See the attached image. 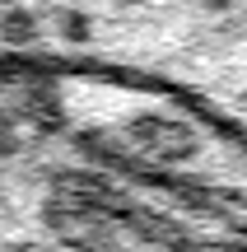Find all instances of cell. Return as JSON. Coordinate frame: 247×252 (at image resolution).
I'll use <instances>...</instances> for the list:
<instances>
[{"instance_id":"obj_8","label":"cell","mask_w":247,"mask_h":252,"mask_svg":"<svg viewBox=\"0 0 247 252\" xmlns=\"http://www.w3.org/2000/svg\"><path fill=\"white\" fill-rule=\"evenodd\" d=\"M112 5H121V9H131V5H140V0H112Z\"/></svg>"},{"instance_id":"obj_6","label":"cell","mask_w":247,"mask_h":252,"mask_svg":"<svg viewBox=\"0 0 247 252\" xmlns=\"http://www.w3.org/2000/svg\"><path fill=\"white\" fill-rule=\"evenodd\" d=\"M14 145H19V140H14V122H9L5 112H0V154H9Z\"/></svg>"},{"instance_id":"obj_2","label":"cell","mask_w":247,"mask_h":252,"mask_svg":"<svg viewBox=\"0 0 247 252\" xmlns=\"http://www.w3.org/2000/svg\"><path fill=\"white\" fill-rule=\"evenodd\" d=\"M37 37H42V24H37L33 9L14 5V9L0 14V42H5V47H33Z\"/></svg>"},{"instance_id":"obj_4","label":"cell","mask_w":247,"mask_h":252,"mask_svg":"<svg viewBox=\"0 0 247 252\" xmlns=\"http://www.w3.org/2000/svg\"><path fill=\"white\" fill-rule=\"evenodd\" d=\"M201 131L196 126H182V122H173V131H168V145H164V154H159V163H187V159H196L201 154Z\"/></svg>"},{"instance_id":"obj_3","label":"cell","mask_w":247,"mask_h":252,"mask_svg":"<svg viewBox=\"0 0 247 252\" xmlns=\"http://www.w3.org/2000/svg\"><path fill=\"white\" fill-rule=\"evenodd\" d=\"M52 28H56V37H61V42H70V47L93 42V19L84 14V9H75V5L56 9V14H52Z\"/></svg>"},{"instance_id":"obj_7","label":"cell","mask_w":247,"mask_h":252,"mask_svg":"<svg viewBox=\"0 0 247 252\" xmlns=\"http://www.w3.org/2000/svg\"><path fill=\"white\" fill-rule=\"evenodd\" d=\"M229 5H233V0H201V9H210V14H224Z\"/></svg>"},{"instance_id":"obj_5","label":"cell","mask_w":247,"mask_h":252,"mask_svg":"<svg viewBox=\"0 0 247 252\" xmlns=\"http://www.w3.org/2000/svg\"><path fill=\"white\" fill-rule=\"evenodd\" d=\"M5 252H56V248L42 243V238H19V243H9Z\"/></svg>"},{"instance_id":"obj_1","label":"cell","mask_w":247,"mask_h":252,"mask_svg":"<svg viewBox=\"0 0 247 252\" xmlns=\"http://www.w3.org/2000/svg\"><path fill=\"white\" fill-rule=\"evenodd\" d=\"M168 131H173V117H164L159 108H140V112H131L126 117V140L136 145L140 154H164V145H168Z\"/></svg>"}]
</instances>
